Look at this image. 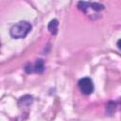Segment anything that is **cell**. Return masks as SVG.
<instances>
[{
	"label": "cell",
	"instance_id": "cell-1",
	"mask_svg": "<svg viewBox=\"0 0 121 121\" xmlns=\"http://www.w3.org/2000/svg\"><path fill=\"white\" fill-rule=\"evenodd\" d=\"M32 26L27 21H20L10 27L9 34L13 39H23L31 30Z\"/></svg>",
	"mask_w": 121,
	"mask_h": 121
},
{
	"label": "cell",
	"instance_id": "cell-2",
	"mask_svg": "<svg viewBox=\"0 0 121 121\" xmlns=\"http://www.w3.org/2000/svg\"><path fill=\"white\" fill-rule=\"evenodd\" d=\"M44 61L42 59L36 60V61L34 63H26L25 65V72L27 74H31V73H37V74H42L44 71Z\"/></svg>",
	"mask_w": 121,
	"mask_h": 121
},
{
	"label": "cell",
	"instance_id": "cell-3",
	"mask_svg": "<svg viewBox=\"0 0 121 121\" xmlns=\"http://www.w3.org/2000/svg\"><path fill=\"white\" fill-rule=\"evenodd\" d=\"M78 88H79V90L81 91V93L83 95H91L94 92L93 80L90 78H88V77L80 78L78 80Z\"/></svg>",
	"mask_w": 121,
	"mask_h": 121
},
{
	"label": "cell",
	"instance_id": "cell-4",
	"mask_svg": "<svg viewBox=\"0 0 121 121\" xmlns=\"http://www.w3.org/2000/svg\"><path fill=\"white\" fill-rule=\"evenodd\" d=\"M104 6L102 4L98 3H90V2H85V1H79L78 3V9L83 12H87L88 9H94L95 11H101L104 9Z\"/></svg>",
	"mask_w": 121,
	"mask_h": 121
},
{
	"label": "cell",
	"instance_id": "cell-5",
	"mask_svg": "<svg viewBox=\"0 0 121 121\" xmlns=\"http://www.w3.org/2000/svg\"><path fill=\"white\" fill-rule=\"evenodd\" d=\"M32 102H33V97L29 95H26L20 98V100L18 102V105L20 107H28V106H30V104Z\"/></svg>",
	"mask_w": 121,
	"mask_h": 121
},
{
	"label": "cell",
	"instance_id": "cell-6",
	"mask_svg": "<svg viewBox=\"0 0 121 121\" xmlns=\"http://www.w3.org/2000/svg\"><path fill=\"white\" fill-rule=\"evenodd\" d=\"M58 26H59V21L57 19H53L49 22L47 28H48V30L51 34L56 35L57 32H58Z\"/></svg>",
	"mask_w": 121,
	"mask_h": 121
},
{
	"label": "cell",
	"instance_id": "cell-7",
	"mask_svg": "<svg viewBox=\"0 0 121 121\" xmlns=\"http://www.w3.org/2000/svg\"><path fill=\"white\" fill-rule=\"evenodd\" d=\"M116 45H117V47H118V48L121 50V39L117 41V43H116Z\"/></svg>",
	"mask_w": 121,
	"mask_h": 121
}]
</instances>
